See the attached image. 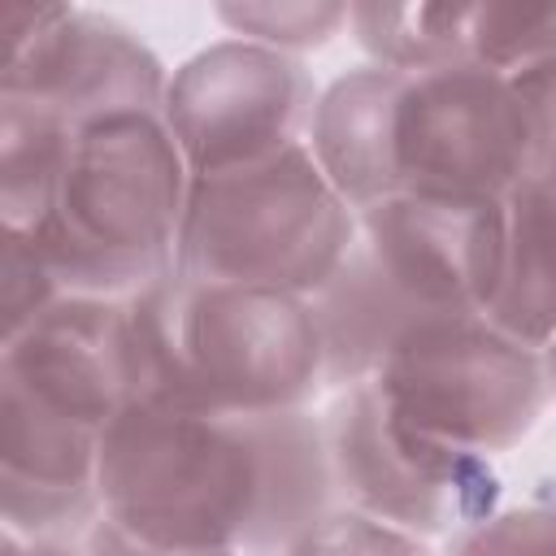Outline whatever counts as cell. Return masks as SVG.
Returning <instances> with one entry per match:
<instances>
[{
    "mask_svg": "<svg viewBox=\"0 0 556 556\" xmlns=\"http://www.w3.org/2000/svg\"><path fill=\"white\" fill-rule=\"evenodd\" d=\"M339 508L308 408L195 413L130 400L100 434V513L169 552L278 556Z\"/></svg>",
    "mask_w": 556,
    "mask_h": 556,
    "instance_id": "cell-1",
    "label": "cell"
},
{
    "mask_svg": "<svg viewBox=\"0 0 556 556\" xmlns=\"http://www.w3.org/2000/svg\"><path fill=\"white\" fill-rule=\"evenodd\" d=\"M504 278V200L400 191L356 213L334 278L308 300L326 391L369 382L395 339L447 313H486Z\"/></svg>",
    "mask_w": 556,
    "mask_h": 556,
    "instance_id": "cell-2",
    "label": "cell"
},
{
    "mask_svg": "<svg viewBox=\"0 0 556 556\" xmlns=\"http://www.w3.org/2000/svg\"><path fill=\"white\" fill-rule=\"evenodd\" d=\"M135 400L195 413L308 408L326 391V356L304 295L161 274L126 300Z\"/></svg>",
    "mask_w": 556,
    "mask_h": 556,
    "instance_id": "cell-3",
    "label": "cell"
},
{
    "mask_svg": "<svg viewBox=\"0 0 556 556\" xmlns=\"http://www.w3.org/2000/svg\"><path fill=\"white\" fill-rule=\"evenodd\" d=\"M187 191L161 109L96 117L65 130L52 208L26 239L65 295L130 300L174 269Z\"/></svg>",
    "mask_w": 556,
    "mask_h": 556,
    "instance_id": "cell-4",
    "label": "cell"
},
{
    "mask_svg": "<svg viewBox=\"0 0 556 556\" xmlns=\"http://www.w3.org/2000/svg\"><path fill=\"white\" fill-rule=\"evenodd\" d=\"M352 235V204L308 143H295L256 165L191 178L174 269L313 300L343 265Z\"/></svg>",
    "mask_w": 556,
    "mask_h": 556,
    "instance_id": "cell-5",
    "label": "cell"
},
{
    "mask_svg": "<svg viewBox=\"0 0 556 556\" xmlns=\"http://www.w3.org/2000/svg\"><path fill=\"white\" fill-rule=\"evenodd\" d=\"M369 382L417 430L482 456L513 452L552 400L539 352L504 334L486 313L417 321Z\"/></svg>",
    "mask_w": 556,
    "mask_h": 556,
    "instance_id": "cell-6",
    "label": "cell"
},
{
    "mask_svg": "<svg viewBox=\"0 0 556 556\" xmlns=\"http://www.w3.org/2000/svg\"><path fill=\"white\" fill-rule=\"evenodd\" d=\"M321 426L339 504L426 543L452 539L504 504L491 456L417 430L374 382L334 391Z\"/></svg>",
    "mask_w": 556,
    "mask_h": 556,
    "instance_id": "cell-7",
    "label": "cell"
},
{
    "mask_svg": "<svg viewBox=\"0 0 556 556\" xmlns=\"http://www.w3.org/2000/svg\"><path fill=\"white\" fill-rule=\"evenodd\" d=\"M395 195H486L504 200L530 178V122L513 78L452 61L400 74L391 104Z\"/></svg>",
    "mask_w": 556,
    "mask_h": 556,
    "instance_id": "cell-8",
    "label": "cell"
},
{
    "mask_svg": "<svg viewBox=\"0 0 556 556\" xmlns=\"http://www.w3.org/2000/svg\"><path fill=\"white\" fill-rule=\"evenodd\" d=\"M165 61L113 13L78 4H9L0 100L83 126L117 113H156L169 87Z\"/></svg>",
    "mask_w": 556,
    "mask_h": 556,
    "instance_id": "cell-9",
    "label": "cell"
},
{
    "mask_svg": "<svg viewBox=\"0 0 556 556\" xmlns=\"http://www.w3.org/2000/svg\"><path fill=\"white\" fill-rule=\"evenodd\" d=\"M317 96L300 56L226 35L169 74L161 117L191 178H204L308 143Z\"/></svg>",
    "mask_w": 556,
    "mask_h": 556,
    "instance_id": "cell-10",
    "label": "cell"
},
{
    "mask_svg": "<svg viewBox=\"0 0 556 556\" xmlns=\"http://www.w3.org/2000/svg\"><path fill=\"white\" fill-rule=\"evenodd\" d=\"M0 382H13L48 413L104 434L135 400L126 300L61 295L26 330L0 343Z\"/></svg>",
    "mask_w": 556,
    "mask_h": 556,
    "instance_id": "cell-11",
    "label": "cell"
},
{
    "mask_svg": "<svg viewBox=\"0 0 556 556\" xmlns=\"http://www.w3.org/2000/svg\"><path fill=\"white\" fill-rule=\"evenodd\" d=\"M0 513L4 534L83 539L100 517V434L0 382Z\"/></svg>",
    "mask_w": 556,
    "mask_h": 556,
    "instance_id": "cell-12",
    "label": "cell"
},
{
    "mask_svg": "<svg viewBox=\"0 0 556 556\" xmlns=\"http://www.w3.org/2000/svg\"><path fill=\"white\" fill-rule=\"evenodd\" d=\"M395 87H400V70L365 61L330 78L317 96L308 152L330 178V187L352 204V213L395 195V169H391Z\"/></svg>",
    "mask_w": 556,
    "mask_h": 556,
    "instance_id": "cell-13",
    "label": "cell"
},
{
    "mask_svg": "<svg viewBox=\"0 0 556 556\" xmlns=\"http://www.w3.org/2000/svg\"><path fill=\"white\" fill-rule=\"evenodd\" d=\"M486 317L534 352L556 334V178L504 195V278Z\"/></svg>",
    "mask_w": 556,
    "mask_h": 556,
    "instance_id": "cell-14",
    "label": "cell"
},
{
    "mask_svg": "<svg viewBox=\"0 0 556 556\" xmlns=\"http://www.w3.org/2000/svg\"><path fill=\"white\" fill-rule=\"evenodd\" d=\"M469 4H348V30L374 65L417 74L465 61Z\"/></svg>",
    "mask_w": 556,
    "mask_h": 556,
    "instance_id": "cell-15",
    "label": "cell"
},
{
    "mask_svg": "<svg viewBox=\"0 0 556 556\" xmlns=\"http://www.w3.org/2000/svg\"><path fill=\"white\" fill-rule=\"evenodd\" d=\"M65 152V126L17 104L0 100V226L4 230H35L56 195Z\"/></svg>",
    "mask_w": 556,
    "mask_h": 556,
    "instance_id": "cell-16",
    "label": "cell"
},
{
    "mask_svg": "<svg viewBox=\"0 0 556 556\" xmlns=\"http://www.w3.org/2000/svg\"><path fill=\"white\" fill-rule=\"evenodd\" d=\"M556 56V4H469L465 61L504 78Z\"/></svg>",
    "mask_w": 556,
    "mask_h": 556,
    "instance_id": "cell-17",
    "label": "cell"
},
{
    "mask_svg": "<svg viewBox=\"0 0 556 556\" xmlns=\"http://www.w3.org/2000/svg\"><path fill=\"white\" fill-rule=\"evenodd\" d=\"M213 17L226 26V35L287 56L321 48L348 30V4L339 0H235L213 4Z\"/></svg>",
    "mask_w": 556,
    "mask_h": 556,
    "instance_id": "cell-18",
    "label": "cell"
},
{
    "mask_svg": "<svg viewBox=\"0 0 556 556\" xmlns=\"http://www.w3.org/2000/svg\"><path fill=\"white\" fill-rule=\"evenodd\" d=\"M443 556H556V495L500 504L447 539Z\"/></svg>",
    "mask_w": 556,
    "mask_h": 556,
    "instance_id": "cell-19",
    "label": "cell"
},
{
    "mask_svg": "<svg viewBox=\"0 0 556 556\" xmlns=\"http://www.w3.org/2000/svg\"><path fill=\"white\" fill-rule=\"evenodd\" d=\"M278 556H434V552L426 539L339 504L321 521H313L295 543H287Z\"/></svg>",
    "mask_w": 556,
    "mask_h": 556,
    "instance_id": "cell-20",
    "label": "cell"
},
{
    "mask_svg": "<svg viewBox=\"0 0 556 556\" xmlns=\"http://www.w3.org/2000/svg\"><path fill=\"white\" fill-rule=\"evenodd\" d=\"M65 291L48 274L43 256L26 235L4 230V256H0V313H4V339L26 330L39 313H48Z\"/></svg>",
    "mask_w": 556,
    "mask_h": 556,
    "instance_id": "cell-21",
    "label": "cell"
},
{
    "mask_svg": "<svg viewBox=\"0 0 556 556\" xmlns=\"http://www.w3.org/2000/svg\"><path fill=\"white\" fill-rule=\"evenodd\" d=\"M513 91L530 122V178H556V56L521 70Z\"/></svg>",
    "mask_w": 556,
    "mask_h": 556,
    "instance_id": "cell-22",
    "label": "cell"
},
{
    "mask_svg": "<svg viewBox=\"0 0 556 556\" xmlns=\"http://www.w3.org/2000/svg\"><path fill=\"white\" fill-rule=\"evenodd\" d=\"M83 556H235V552H169V547H152V543L126 534L122 526H113L100 513L96 526L83 534Z\"/></svg>",
    "mask_w": 556,
    "mask_h": 556,
    "instance_id": "cell-23",
    "label": "cell"
},
{
    "mask_svg": "<svg viewBox=\"0 0 556 556\" xmlns=\"http://www.w3.org/2000/svg\"><path fill=\"white\" fill-rule=\"evenodd\" d=\"M4 556H83V552H74L70 543H35V539L4 534Z\"/></svg>",
    "mask_w": 556,
    "mask_h": 556,
    "instance_id": "cell-24",
    "label": "cell"
},
{
    "mask_svg": "<svg viewBox=\"0 0 556 556\" xmlns=\"http://www.w3.org/2000/svg\"><path fill=\"white\" fill-rule=\"evenodd\" d=\"M539 361H543V378H547V395L556 400V334L539 348Z\"/></svg>",
    "mask_w": 556,
    "mask_h": 556,
    "instance_id": "cell-25",
    "label": "cell"
}]
</instances>
